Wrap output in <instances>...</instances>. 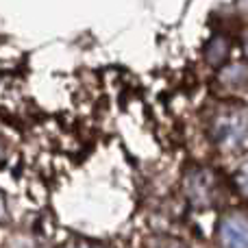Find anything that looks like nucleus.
I'll return each instance as SVG.
<instances>
[{
    "label": "nucleus",
    "mask_w": 248,
    "mask_h": 248,
    "mask_svg": "<svg viewBox=\"0 0 248 248\" xmlns=\"http://www.w3.org/2000/svg\"><path fill=\"white\" fill-rule=\"evenodd\" d=\"M218 237L222 248H246V214L231 211L220 220Z\"/></svg>",
    "instance_id": "3"
},
{
    "label": "nucleus",
    "mask_w": 248,
    "mask_h": 248,
    "mask_svg": "<svg viewBox=\"0 0 248 248\" xmlns=\"http://www.w3.org/2000/svg\"><path fill=\"white\" fill-rule=\"evenodd\" d=\"M4 214H7V205H4V198H2V194H0V220L4 218Z\"/></svg>",
    "instance_id": "7"
},
{
    "label": "nucleus",
    "mask_w": 248,
    "mask_h": 248,
    "mask_svg": "<svg viewBox=\"0 0 248 248\" xmlns=\"http://www.w3.org/2000/svg\"><path fill=\"white\" fill-rule=\"evenodd\" d=\"M185 192H187V198L192 201V205L207 209V207H214L220 201L222 183H220L218 174H214V170L198 168V170L189 172L187 179H185Z\"/></svg>",
    "instance_id": "2"
},
{
    "label": "nucleus",
    "mask_w": 248,
    "mask_h": 248,
    "mask_svg": "<svg viewBox=\"0 0 248 248\" xmlns=\"http://www.w3.org/2000/svg\"><path fill=\"white\" fill-rule=\"evenodd\" d=\"M150 248H185V246L176 240H157V242H153Z\"/></svg>",
    "instance_id": "5"
},
{
    "label": "nucleus",
    "mask_w": 248,
    "mask_h": 248,
    "mask_svg": "<svg viewBox=\"0 0 248 248\" xmlns=\"http://www.w3.org/2000/svg\"><path fill=\"white\" fill-rule=\"evenodd\" d=\"M229 48H231V44H229L227 37H222V35L211 37V42L207 44V50H205L207 61H209L211 65H220L229 57Z\"/></svg>",
    "instance_id": "4"
},
{
    "label": "nucleus",
    "mask_w": 248,
    "mask_h": 248,
    "mask_svg": "<svg viewBox=\"0 0 248 248\" xmlns=\"http://www.w3.org/2000/svg\"><path fill=\"white\" fill-rule=\"evenodd\" d=\"M211 135L220 146H244L246 141V109L227 107L216 113L211 122Z\"/></svg>",
    "instance_id": "1"
},
{
    "label": "nucleus",
    "mask_w": 248,
    "mask_h": 248,
    "mask_svg": "<svg viewBox=\"0 0 248 248\" xmlns=\"http://www.w3.org/2000/svg\"><path fill=\"white\" fill-rule=\"evenodd\" d=\"M63 248H100V246L90 244V242H85V240H74V242H70V244H65Z\"/></svg>",
    "instance_id": "6"
}]
</instances>
